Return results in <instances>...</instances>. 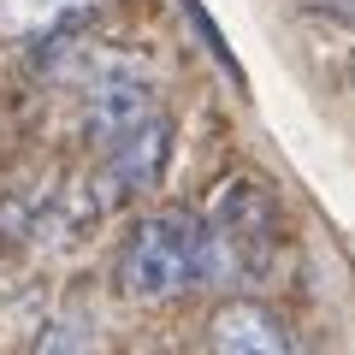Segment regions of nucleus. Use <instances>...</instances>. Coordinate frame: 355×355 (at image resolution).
<instances>
[{
	"label": "nucleus",
	"instance_id": "7",
	"mask_svg": "<svg viewBox=\"0 0 355 355\" xmlns=\"http://www.w3.org/2000/svg\"><path fill=\"white\" fill-rule=\"evenodd\" d=\"M36 355H89V320H53L48 331H42V343H36Z\"/></svg>",
	"mask_w": 355,
	"mask_h": 355
},
{
	"label": "nucleus",
	"instance_id": "8",
	"mask_svg": "<svg viewBox=\"0 0 355 355\" xmlns=\"http://www.w3.org/2000/svg\"><path fill=\"white\" fill-rule=\"evenodd\" d=\"M343 6H355V0H343Z\"/></svg>",
	"mask_w": 355,
	"mask_h": 355
},
{
	"label": "nucleus",
	"instance_id": "2",
	"mask_svg": "<svg viewBox=\"0 0 355 355\" xmlns=\"http://www.w3.org/2000/svg\"><path fill=\"white\" fill-rule=\"evenodd\" d=\"M202 284V225L190 207H160L130 225L119 249V291L137 302H172Z\"/></svg>",
	"mask_w": 355,
	"mask_h": 355
},
{
	"label": "nucleus",
	"instance_id": "5",
	"mask_svg": "<svg viewBox=\"0 0 355 355\" xmlns=\"http://www.w3.org/2000/svg\"><path fill=\"white\" fill-rule=\"evenodd\" d=\"M207 343H214V355H296L291 326L254 296L219 302L214 320H207Z\"/></svg>",
	"mask_w": 355,
	"mask_h": 355
},
{
	"label": "nucleus",
	"instance_id": "6",
	"mask_svg": "<svg viewBox=\"0 0 355 355\" xmlns=\"http://www.w3.org/2000/svg\"><path fill=\"white\" fill-rule=\"evenodd\" d=\"M95 12V0H0V36H60Z\"/></svg>",
	"mask_w": 355,
	"mask_h": 355
},
{
	"label": "nucleus",
	"instance_id": "1",
	"mask_svg": "<svg viewBox=\"0 0 355 355\" xmlns=\"http://www.w3.org/2000/svg\"><path fill=\"white\" fill-rule=\"evenodd\" d=\"M202 225V284H261L279 254V207L261 178H225L207 207L196 214Z\"/></svg>",
	"mask_w": 355,
	"mask_h": 355
},
{
	"label": "nucleus",
	"instance_id": "4",
	"mask_svg": "<svg viewBox=\"0 0 355 355\" xmlns=\"http://www.w3.org/2000/svg\"><path fill=\"white\" fill-rule=\"evenodd\" d=\"M83 101H89V137L95 142H113V137H125V130H137L142 119H154V83H148V71H137L130 60H107L101 71L83 83Z\"/></svg>",
	"mask_w": 355,
	"mask_h": 355
},
{
	"label": "nucleus",
	"instance_id": "3",
	"mask_svg": "<svg viewBox=\"0 0 355 355\" xmlns=\"http://www.w3.org/2000/svg\"><path fill=\"white\" fill-rule=\"evenodd\" d=\"M166 166H172V125L154 113V119H142L137 130L101 142V160L83 178V190H77V202L65 207V214L95 219V214H107V207H119V202H137V196H148L166 178Z\"/></svg>",
	"mask_w": 355,
	"mask_h": 355
}]
</instances>
